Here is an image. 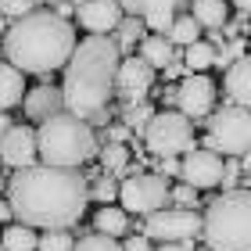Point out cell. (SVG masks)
Wrapping results in <instances>:
<instances>
[{"mask_svg": "<svg viewBox=\"0 0 251 251\" xmlns=\"http://www.w3.org/2000/svg\"><path fill=\"white\" fill-rule=\"evenodd\" d=\"M90 201V179L79 176V169L58 165H25L15 169L7 183V204L18 223L32 230H68L83 219Z\"/></svg>", "mask_w": 251, "mask_h": 251, "instance_id": "1", "label": "cell"}, {"mask_svg": "<svg viewBox=\"0 0 251 251\" xmlns=\"http://www.w3.org/2000/svg\"><path fill=\"white\" fill-rule=\"evenodd\" d=\"M0 40H4L7 65H15L22 75H47L54 68H65L75 47V29L54 11H29L11 22Z\"/></svg>", "mask_w": 251, "mask_h": 251, "instance_id": "2", "label": "cell"}, {"mask_svg": "<svg viewBox=\"0 0 251 251\" xmlns=\"http://www.w3.org/2000/svg\"><path fill=\"white\" fill-rule=\"evenodd\" d=\"M119 61H122V54L111 36L79 40L65 61V86H61L65 111H72L79 119H90L97 111H104L111 100Z\"/></svg>", "mask_w": 251, "mask_h": 251, "instance_id": "3", "label": "cell"}, {"mask_svg": "<svg viewBox=\"0 0 251 251\" xmlns=\"http://www.w3.org/2000/svg\"><path fill=\"white\" fill-rule=\"evenodd\" d=\"M94 154H97V136H94V126L86 119L72 115V111H58V115L40 122V129H36V158L43 165L79 169Z\"/></svg>", "mask_w": 251, "mask_h": 251, "instance_id": "4", "label": "cell"}, {"mask_svg": "<svg viewBox=\"0 0 251 251\" xmlns=\"http://www.w3.org/2000/svg\"><path fill=\"white\" fill-rule=\"evenodd\" d=\"M201 237L212 251H251V194L248 187L223 190L201 219Z\"/></svg>", "mask_w": 251, "mask_h": 251, "instance_id": "5", "label": "cell"}, {"mask_svg": "<svg viewBox=\"0 0 251 251\" xmlns=\"http://www.w3.org/2000/svg\"><path fill=\"white\" fill-rule=\"evenodd\" d=\"M208 122H204V129H208V136H204V147L215 154H248L251 147V111L241 108V104H226L219 111H208L204 115Z\"/></svg>", "mask_w": 251, "mask_h": 251, "instance_id": "6", "label": "cell"}, {"mask_svg": "<svg viewBox=\"0 0 251 251\" xmlns=\"http://www.w3.org/2000/svg\"><path fill=\"white\" fill-rule=\"evenodd\" d=\"M140 136H144V147L158 158H176L194 147V126L179 111H154Z\"/></svg>", "mask_w": 251, "mask_h": 251, "instance_id": "7", "label": "cell"}, {"mask_svg": "<svg viewBox=\"0 0 251 251\" xmlns=\"http://www.w3.org/2000/svg\"><path fill=\"white\" fill-rule=\"evenodd\" d=\"M201 233V215L194 208H179V204H165L147 215L144 237L147 241H162V244H194Z\"/></svg>", "mask_w": 251, "mask_h": 251, "instance_id": "8", "label": "cell"}, {"mask_svg": "<svg viewBox=\"0 0 251 251\" xmlns=\"http://www.w3.org/2000/svg\"><path fill=\"white\" fill-rule=\"evenodd\" d=\"M169 204V183L165 176L158 173H133L129 179H122L119 183V208L129 215H151L158 208H165Z\"/></svg>", "mask_w": 251, "mask_h": 251, "instance_id": "9", "label": "cell"}, {"mask_svg": "<svg viewBox=\"0 0 251 251\" xmlns=\"http://www.w3.org/2000/svg\"><path fill=\"white\" fill-rule=\"evenodd\" d=\"M151 86H154V68L147 65L140 54H129V58L119 61L111 94H119L126 104H144L147 94H151Z\"/></svg>", "mask_w": 251, "mask_h": 251, "instance_id": "10", "label": "cell"}, {"mask_svg": "<svg viewBox=\"0 0 251 251\" xmlns=\"http://www.w3.org/2000/svg\"><path fill=\"white\" fill-rule=\"evenodd\" d=\"M173 104L179 108V115H187L190 122L204 119L208 111H215V83L204 72H187L183 83L176 86Z\"/></svg>", "mask_w": 251, "mask_h": 251, "instance_id": "11", "label": "cell"}, {"mask_svg": "<svg viewBox=\"0 0 251 251\" xmlns=\"http://www.w3.org/2000/svg\"><path fill=\"white\" fill-rule=\"evenodd\" d=\"M223 165L226 158H219L215 151H208V147H190V151L183 154V162H179V179L183 183H190L194 190H212L219 187L223 179Z\"/></svg>", "mask_w": 251, "mask_h": 251, "instance_id": "12", "label": "cell"}, {"mask_svg": "<svg viewBox=\"0 0 251 251\" xmlns=\"http://www.w3.org/2000/svg\"><path fill=\"white\" fill-rule=\"evenodd\" d=\"M75 18L90 36H111L115 25L126 18V11L115 0H83V4H75Z\"/></svg>", "mask_w": 251, "mask_h": 251, "instance_id": "13", "label": "cell"}, {"mask_svg": "<svg viewBox=\"0 0 251 251\" xmlns=\"http://www.w3.org/2000/svg\"><path fill=\"white\" fill-rule=\"evenodd\" d=\"M0 162L11 169L36 165V129L29 126H7V133L0 136Z\"/></svg>", "mask_w": 251, "mask_h": 251, "instance_id": "14", "label": "cell"}, {"mask_svg": "<svg viewBox=\"0 0 251 251\" xmlns=\"http://www.w3.org/2000/svg\"><path fill=\"white\" fill-rule=\"evenodd\" d=\"M176 4L179 0H126L122 11L136 15L151 32H162L165 36V29L173 25V18H176Z\"/></svg>", "mask_w": 251, "mask_h": 251, "instance_id": "15", "label": "cell"}, {"mask_svg": "<svg viewBox=\"0 0 251 251\" xmlns=\"http://www.w3.org/2000/svg\"><path fill=\"white\" fill-rule=\"evenodd\" d=\"M22 108H25V115L29 119H50V115H58V111H65V100H61V90H54L47 83H40V86H32L25 90V97H22Z\"/></svg>", "mask_w": 251, "mask_h": 251, "instance_id": "16", "label": "cell"}, {"mask_svg": "<svg viewBox=\"0 0 251 251\" xmlns=\"http://www.w3.org/2000/svg\"><path fill=\"white\" fill-rule=\"evenodd\" d=\"M223 86H226V97H230L233 104H241V108L251 104V61H248V54H241L237 61L226 65Z\"/></svg>", "mask_w": 251, "mask_h": 251, "instance_id": "17", "label": "cell"}, {"mask_svg": "<svg viewBox=\"0 0 251 251\" xmlns=\"http://www.w3.org/2000/svg\"><path fill=\"white\" fill-rule=\"evenodd\" d=\"M22 97H25V75L15 65L0 61V111L22 104Z\"/></svg>", "mask_w": 251, "mask_h": 251, "instance_id": "18", "label": "cell"}, {"mask_svg": "<svg viewBox=\"0 0 251 251\" xmlns=\"http://www.w3.org/2000/svg\"><path fill=\"white\" fill-rule=\"evenodd\" d=\"M190 18L198 22L201 29H223L226 18H230V11H226V0H194Z\"/></svg>", "mask_w": 251, "mask_h": 251, "instance_id": "19", "label": "cell"}, {"mask_svg": "<svg viewBox=\"0 0 251 251\" xmlns=\"http://www.w3.org/2000/svg\"><path fill=\"white\" fill-rule=\"evenodd\" d=\"M36 230L25 223H7L0 226V248L4 251H36Z\"/></svg>", "mask_w": 251, "mask_h": 251, "instance_id": "20", "label": "cell"}, {"mask_svg": "<svg viewBox=\"0 0 251 251\" xmlns=\"http://www.w3.org/2000/svg\"><path fill=\"white\" fill-rule=\"evenodd\" d=\"M94 226H97V233L122 237L126 230H129V215H126L119 204H100V208L94 212Z\"/></svg>", "mask_w": 251, "mask_h": 251, "instance_id": "21", "label": "cell"}, {"mask_svg": "<svg viewBox=\"0 0 251 251\" xmlns=\"http://www.w3.org/2000/svg\"><path fill=\"white\" fill-rule=\"evenodd\" d=\"M140 58L151 68H165V61H173V43H169L162 32H151V36L140 40Z\"/></svg>", "mask_w": 251, "mask_h": 251, "instance_id": "22", "label": "cell"}, {"mask_svg": "<svg viewBox=\"0 0 251 251\" xmlns=\"http://www.w3.org/2000/svg\"><path fill=\"white\" fill-rule=\"evenodd\" d=\"M165 40H169V43H179V47H190V43L201 40V25H198L190 15H176L173 25L165 29Z\"/></svg>", "mask_w": 251, "mask_h": 251, "instance_id": "23", "label": "cell"}, {"mask_svg": "<svg viewBox=\"0 0 251 251\" xmlns=\"http://www.w3.org/2000/svg\"><path fill=\"white\" fill-rule=\"evenodd\" d=\"M100 165H104V173H111V176H126L129 173V147L108 140L100 147Z\"/></svg>", "mask_w": 251, "mask_h": 251, "instance_id": "24", "label": "cell"}, {"mask_svg": "<svg viewBox=\"0 0 251 251\" xmlns=\"http://www.w3.org/2000/svg\"><path fill=\"white\" fill-rule=\"evenodd\" d=\"M136 40H144V22L136 15H129V18H122L115 25V47H119V54H129L136 47Z\"/></svg>", "mask_w": 251, "mask_h": 251, "instance_id": "25", "label": "cell"}, {"mask_svg": "<svg viewBox=\"0 0 251 251\" xmlns=\"http://www.w3.org/2000/svg\"><path fill=\"white\" fill-rule=\"evenodd\" d=\"M212 58H215V47H212V43H204V40H198V43H190V47H187L183 68H187V72H204V68H212Z\"/></svg>", "mask_w": 251, "mask_h": 251, "instance_id": "26", "label": "cell"}, {"mask_svg": "<svg viewBox=\"0 0 251 251\" xmlns=\"http://www.w3.org/2000/svg\"><path fill=\"white\" fill-rule=\"evenodd\" d=\"M75 248V237L68 230H43L36 237V251H72Z\"/></svg>", "mask_w": 251, "mask_h": 251, "instance_id": "27", "label": "cell"}, {"mask_svg": "<svg viewBox=\"0 0 251 251\" xmlns=\"http://www.w3.org/2000/svg\"><path fill=\"white\" fill-rule=\"evenodd\" d=\"M72 251H122L115 237H108V233H86V237H79V244Z\"/></svg>", "mask_w": 251, "mask_h": 251, "instance_id": "28", "label": "cell"}, {"mask_svg": "<svg viewBox=\"0 0 251 251\" xmlns=\"http://www.w3.org/2000/svg\"><path fill=\"white\" fill-rule=\"evenodd\" d=\"M154 111L147 108V104H126V111H122V126L129 133H144V126H147V119H151Z\"/></svg>", "mask_w": 251, "mask_h": 251, "instance_id": "29", "label": "cell"}, {"mask_svg": "<svg viewBox=\"0 0 251 251\" xmlns=\"http://www.w3.org/2000/svg\"><path fill=\"white\" fill-rule=\"evenodd\" d=\"M244 54V40L241 36H233V40H223L219 43V50H215V58H212V65H219V68H226L230 61H237Z\"/></svg>", "mask_w": 251, "mask_h": 251, "instance_id": "30", "label": "cell"}, {"mask_svg": "<svg viewBox=\"0 0 251 251\" xmlns=\"http://www.w3.org/2000/svg\"><path fill=\"white\" fill-rule=\"evenodd\" d=\"M90 198H97L100 204H111V201H115L119 198V183H115V179H97V183L94 187H90Z\"/></svg>", "mask_w": 251, "mask_h": 251, "instance_id": "31", "label": "cell"}, {"mask_svg": "<svg viewBox=\"0 0 251 251\" xmlns=\"http://www.w3.org/2000/svg\"><path fill=\"white\" fill-rule=\"evenodd\" d=\"M169 201L179 204V208H194L198 204V190L190 183H179V187H169Z\"/></svg>", "mask_w": 251, "mask_h": 251, "instance_id": "32", "label": "cell"}, {"mask_svg": "<svg viewBox=\"0 0 251 251\" xmlns=\"http://www.w3.org/2000/svg\"><path fill=\"white\" fill-rule=\"evenodd\" d=\"M29 11H36V0H0V15L4 18H22Z\"/></svg>", "mask_w": 251, "mask_h": 251, "instance_id": "33", "label": "cell"}, {"mask_svg": "<svg viewBox=\"0 0 251 251\" xmlns=\"http://www.w3.org/2000/svg\"><path fill=\"white\" fill-rule=\"evenodd\" d=\"M119 248H122V251H154L151 244H147V237H144V233H133L129 241H122Z\"/></svg>", "mask_w": 251, "mask_h": 251, "instance_id": "34", "label": "cell"}, {"mask_svg": "<svg viewBox=\"0 0 251 251\" xmlns=\"http://www.w3.org/2000/svg\"><path fill=\"white\" fill-rule=\"evenodd\" d=\"M162 72H165V79H179V75H187V68H183V61H165V68H162Z\"/></svg>", "mask_w": 251, "mask_h": 251, "instance_id": "35", "label": "cell"}, {"mask_svg": "<svg viewBox=\"0 0 251 251\" xmlns=\"http://www.w3.org/2000/svg\"><path fill=\"white\" fill-rule=\"evenodd\" d=\"M108 140H111V144H126V140H129V129H126L122 122L111 126V129H108Z\"/></svg>", "mask_w": 251, "mask_h": 251, "instance_id": "36", "label": "cell"}, {"mask_svg": "<svg viewBox=\"0 0 251 251\" xmlns=\"http://www.w3.org/2000/svg\"><path fill=\"white\" fill-rule=\"evenodd\" d=\"M158 176H179V162L176 158H162V173Z\"/></svg>", "mask_w": 251, "mask_h": 251, "instance_id": "37", "label": "cell"}, {"mask_svg": "<svg viewBox=\"0 0 251 251\" xmlns=\"http://www.w3.org/2000/svg\"><path fill=\"white\" fill-rule=\"evenodd\" d=\"M7 219H11V204H7V201H0V226H4Z\"/></svg>", "mask_w": 251, "mask_h": 251, "instance_id": "38", "label": "cell"}, {"mask_svg": "<svg viewBox=\"0 0 251 251\" xmlns=\"http://www.w3.org/2000/svg\"><path fill=\"white\" fill-rule=\"evenodd\" d=\"M233 7H237V15L244 18V15H248V7H251V0H233Z\"/></svg>", "mask_w": 251, "mask_h": 251, "instance_id": "39", "label": "cell"}, {"mask_svg": "<svg viewBox=\"0 0 251 251\" xmlns=\"http://www.w3.org/2000/svg\"><path fill=\"white\" fill-rule=\"evenodd\" d=\"M158 251H190V248H187V244H162Z\"/></svg>", "mask_w": 251, "mask_h": 251, "instance_id": "40", "label": "cell"}, {"mask_svg": "<svg viewBox=\"0 0 251 251\" xmlns=\"http://www.w3.org/2000/svg\"><path fill=\"white\" fill-rule=\"evenodd\" d=\"M7 126H11V122H7V115H4V111H0V136L7 133Z\"/></svg>", "mask_w": 251, "mask_h": 251, "instance_id": "41", "label": "cell"}, {"mask_svg": "<svg viewBox=\"0 0 251 251\" xmlns=\"http://www.w3.org/2000/svg\"><path fill=\"white\" fill-rule=\"evenodd\" d=\"M4 32H7V18L0 15V36H4Z\"/></svg>", "mask_w": 251, "mask_h": 251, "instance_id": "42", "label": "cell"}, {"mask_svg": "<svg viewBox=\"0 0 251 251\" xmlns=\"http://www.w3.org/2000/svg\"><path fill=\"white\" fill-rule=\"evenodd\" d=\"M0 190H4V176H0Z\"/></svg>", "mask_w": 251, "mask_h": 251, "instance_id": "43", "label": "cell"}, {"mask_svg": "<svg viewBox=\"0 0 251 251\" xmlns=\"http://www.w3.org/2000/svg\"><path fill=\"white\" fill-rule=\"evenodd\" d=\"M72 4H83V0H72Z\"/></svg>", "mask_w": 251, "mask_h": 251, "instance_id": "44", "label": "cell"}]
</instances>
